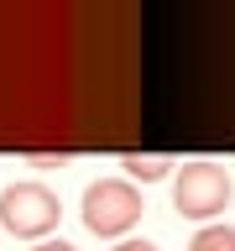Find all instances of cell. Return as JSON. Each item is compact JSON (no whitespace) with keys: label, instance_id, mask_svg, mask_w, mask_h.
I'll use <instances>...</instances> for the list:
<instances>
[{"label":"cell","instance_id":"8","mask_svg":"<svg viewBox=\"0 0 235 251\" xmlns=\"http://www.w3.org/2000/svg\"><path fill=\"white\" fill-rule=\"evenodd\" d=\"M31 251H78V246H68V241H37Z\"/></svg>","mask_w":235,"mask_h":251},{"label":"cell","instance_id":"1","mask_svg":"<svg viewBox=\"0 0 235 251\" xmlns=\"http://www.w3.org/2000/svg\"><path fill=\"white\" fill-rule=\"evenodd\" d=\"M146 215L141 204V188L125 183V178H99V183L84 188V230L99 235V241H120L131 235Z\"/></svg>","mask_w":235,"mask_h":251},{"label":"cell","instance_id":"7","mask_svg":"<svg viewBox=\"0 0 235 251\" xmlns=\"http://www.w3.org/2000/svg\"><path fill=\"white\" fill-rule=\"evenodd\" d=\"M110 251H157V246H152V241H115Z\"/></svg>","mask_w":235,"mask_h":251},{"label":"cell","instance_id":"2","mask_svg":"<svg viewBox=\"0 0 235 251\" xmlns=\"http://www.w3.org/2000/svg\"><path fill=\"white\" fill-rule=\"evenodd\" d=\"M63 220V199L47 183L26 178V183H5L0 188V225L16 241H47Z\"/></svg>","mask_w":235,"mask_h":251},{"label":"cell","instance_id":"5","mask_svg":"<svg viewBox=\"0 0 235 251\" xmlns=\"http://www.w3.org/2000/svg\"><path fill=\"white\" fill-rule=\"evenodd\" d=\"M188 251H235V225H204L188 241Z\"/></svg>","mask_w":235,"mask_h":251},{"label":"cell","instance_id":"3","mask_svg":"<svg viewBox=\"0 0 235 251\" xmlns=\"http://www.w3.org/2000/svg\"><path fill=\"white\" fill-rule=\"evenodd\" d=\"M230 204V173L214 162H183L172 178V209L183 220H214Z\"/></svg>","mask_w":235,"mask_h":251},{"label":"cell","instance_id":"6","mask_svg":"<svg viewBox=\"0 0 235 251\" xmlns=\"http://www.w3.org/2000/svg\"><path fill=\"white\" fill-rule=\"evenodd\" d=\"M26 162L42 168V173H52V168H68V152H26Z\"/></svg>","mask_w":235,"mask_h":251},{"label":"cell","instance_id":"4","mask_svg":"<svg viewBox=\"0 0 235 251\" xmlns=\"http://www.w3.org/2000/svg\"><path fill=\"white\" fill-rule=\"evenodd\" d=\"M120 168H125V183L136 178V183H157V178H167L178 162L167 152H120Z\"/></svg>","mask_w":235,"mask_h":251}]
</instances>
